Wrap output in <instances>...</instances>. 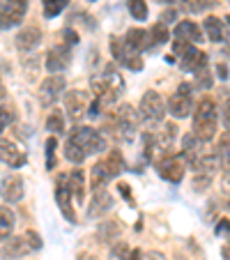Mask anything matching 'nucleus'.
I'll return each instance as SVG.
<instances>
[{
    "instance_id": "nucleus-1",
    "label": "nucleus",
    "mask_w": 230,
    "mask_h": 260,
    "mask_svg": "<svg viewBox=\"0 0 230 260\" xmlns=\"http://www.w3.org/2000/svg\"><path fill=\"white\" fill-rule=\"evenodd\" d=\"M92 92H94V99H97L102 106L113 104L120 94L124 92V81L113 64H106L104 72H102V76L92 81Z\"/></svg>"
},
{
    "instance_id": "nucleus-2",
    "label": "nucleus",
    "mask_w": 230,
    "mask_h": 260,
    "mask_svg": "<svg viewBox=\"0 0 230 260\" xmlns=\"http://www.w3.org/2000/svg\"><path fill=\"white\" fill-rule=\"evenodd\" d=\"M216 104L210 97H205L201 104L196 106V113H193V136L201 143H207L214 138L216 134Z\"/></svg>"
},
{
    "instance_id": "nucleus-3",
    "label": "nucleus",
    "mask_w": 230,
    "mask_h": 260,
    "mask_svg": "<svg viewBox=\"0 0 230 260\" xmlns=\"http://www.w3.org/2000/svg\"><path fill=\"white\" fill-rule=\"evenodd\" d=\"M67 143H72L83 157H90V154H97V152H102V150H106L104 136L92 127H74Z\"/></svg>"
},
{
    "instance_id": "nucleus-4",
    "label": "nucleus",
    "mask_w": 230,
    "mask_h": 260,
    "mask_svg": "<svg viewBox=\"0 0 230 260\" xmlns=\"http://www.w3.org/2000/svg\"><path fill=\"white\" fill-rule=\"evenodd\" d=\"M111 127H113V136L118 138V141H122V143L134 141V136L138 132V115L132 104H122L118 108V113L113 115Z\"/></svg>"
},
{
    "instance_id": "nucleus-5",
    "label": "nucleus",
    "mask_w": 230,
    "mask_h": 260,
    "mask_svg": "<svg viewBox=\"0 0 230 260\" xmlns=\"http://www.w3.org/2000/svg\"><path fill=\"white\" fill-rule=\"evenodd\" d=\"M173 49H175V53L180 55V67L184 69V72H201V69L207 67V53L201 49H196L193 44H186V42H180L175 40L173 42Z\"/></svg>"
},
{
    "instance_id": "nucleus-6",
    "label": "nucleus",
    "mask_w": 230,
    "mask_h": 260,
    "mask_svg": "<svg viewBox=\"0 0 230 260\" xmlns=\"http://www.w3.org/2000/svg\"><path fill=\"white\" fill-rule=\"evenodd\" d=\"M28 0H0V30H10L23 21Z\"/></svg>"
},
{
    "instance_id": "nucleus-7",
    "label": "nucleus",
    "mask_w": 230,
    "mask_h": 260,
    "mask_svg": "<svg viewBox=\"0 0 230 260\" xmlns=\"http://www.w3.org/2000/svg\"><path fill=\"white\" fill-rule=\"evenodd\" d=\"M111 53H113V58H115V62L127 67L129 72H141L143 69L141 53L132 51L127 44H124V40H120V37H111Z\"/></svg>"
},
{
    "instance_id": "nucleus-8",
    "label": "nucleus",
    "mask_w": 230,
    "mask_h": 260,
    "mask_svg": "<svg viewBox=\"0 0 230 260\" xmlns=\"http://www.w3.org/2000/svg\"><path fill=\"white\" fill-rule=\"evenodd\" d=\"M163 115H166V104H163L161 94L147 90L141 99V118L145 122H161Z\"/></svg>"
},
{
    "instance_id": "nucleus-9",
    "label": "nucleus",
    "mask_w": 230,
    "mask_h": 260,
    "mask_svg": "<svg viewBox=\"0 0 230 260\" xmlns=\"http://www.w3.org/2000/svg\"><path fill=\"white\" fill-rule=\"evenodd\" d=\"M184 171L186 164L182 159V154H166L161 161H157V173L166 182H173V184H180L182 177H184Z\"/></svg>"
},
{
    "instance_id": "nucleus-10",
    "label": "nucleus",
    "mask_w": 230,
    "mask_h": 260,
    "mask_svg": "<svg viewBox=\"0 0 230 260\" xmlns=\"http://www.w3.org/2000/svg\"><path fill=\"white\" fill-rule=\"evenodd\" d=\"M193 108V99H191V85L189 83H182L177 88V92L168 99V111H171L173 118H186Z\"/></svg>"
},
{
    "instance_id": "nucleus-11",
    "label": "nucleus",
    "mask_w": 230,
    "mask_h": 260,
    "mask_svg": "<svg viewBox=\"0 0 230 260\" xmlns=\"http://www.w3.org/2000/svg\"><path fill=\"white\" fill-rule=\"evenodd\" d=\"M64 92V76L53 74V76H46L44 83L40 85V104L42 106H53L60 99V94Z\"/></svg>"
},
{
    "instance_id": "nucleus-12",
    "label": "nucleus",
    "mask_w": 230,
    "mask_h": 260,
    "mask_svg": "<svg viewBox=\"0 0 230 260\" xmlns=\"http://www.w3.org/2000/svg\"><path fill=\"white\" fill-rule=\"evenodd\" d=\"M88 92H83V90H72V92L64 94V108H67V115L72 122H79L83 118L85 111H88Z\"/></svg>"
},
{
    "instance_id": "nucleus-13",
    "label": "nucleus",
    "mask_w": 230,
    "mask_h": 260,
    "mask_svg": "<svg viewBox=\"0 0 230 260\" xmlns=\"http://www.w3.org/2000/svg\"><path fill=\"white\" fill-rule=\"evenodd\" d=\"M72 64V49L67 44H55L46 53V69L51 74H62Z\"/></svg>"
},
{
    "instance_id": "nucleus-14",
    "label": "nucleus",
    "mask_w": 230,
    "mask_h": 260,
    "mask_svg": "<svg viewBox=\"0 0 230 260\" xmlns=\"http://www.w3.org/2000/svg\"><path fill=\"white\" fill-rule=\"evenodd\" d=\"M0 198L5 203H19L23 198V177L16 175V173L3 177V182H0Z\"/></svg>"
},
{
    "instance_id": "nucleus-15",
    "label": "nucleus",
    "mask_w": 230,
    "mask_h": 260,
    "mask_svg": "<svg viewBox=\"0 0 230 260\" xmlns=\"http://www.w3.org/2000/svg\"><path fill=\"white\" fill-rule=\"evenodd\" d=\"M0 161L7 164L10 168H21L25 166L28 157H25V152L16 143L7 141V138H0Z\"/></svg>"
},
{
    "instance_id": "nucleus-16",
    "label": "nucleus",
    "mask_w": 230,
    "mask_h": 260,
    "mask_svg": "<svg viewBox=\"0 0 230 260\" xmlns=\"http://www.w3.org/2000/svg\"><path fill=\"white\" fill-rule=\"evenodd\" d=\"M55 203H58L64 219H67L69 223H76V212H74V207H72V193H69L62 175L58 177V187H55Z\"/></svg>"
},
{
    "instance_id": "nucleus-17",
    "label": "nucleus",
    "mask_w": 230,
    "mask_h": 260,
    "mask_svg": "<svg viewBox=\"0 0 230 260\" xmlns=\"http://www.w3.org/2000/svg\"><path fill=\"white\" fill-rule=\"evenodd\" d=\"M113 210V196L106 191V189H97L92 196V203L88 207V216L90 219H97V216H104Z\"/></svg>"
},
{
    "instance_id": "nucleus-18",
    "label": "nucleus",
    "mask_w": 230,
    "mask_h": 260,
    "mask_svg": "<svg viewBox=\"0 0 230 260\" xmlns=\"http://www.w3.org/2000/svg\"><path fill=\"white\" fill-rule=\"evenodd\" d=\"M30 251L32 249L28 246V242L23 237H7L5 246L0 249V255H3V260H19L23 255H28Z\"/></svg>"
},
{
    "instance_id": "nucleus-19",
    "label": "nucleus",
    "mask_w": 230,
    "mask_h": 260,
    "mask_svg": "<svg viewBox=\"0 0 230 260\" xmlns=\"http://www.w3.org/2000/svg\"><path fill=\"white\" fill-rule=\"evenodd\" d=\"M175 40L196 46L198 42H203V30L198 28L193 21H180V23H177V28H175Z\"/></svg>"
},
{
    "instance_id": "nucleus-20",
    "label": "nucleus",
    "mask_w": 230,
    "mask_h": 260,
    "mask_svg": "<svg viewBox=\"0 0 230 260\" xmlns=\"http://www.w3.org/2000/svg\"><path fill=\"white\" fill-rule=\"evenodd\" d=\"M62 177H64V184H67L69 193H72L79 203H83V198H85V175H83V171H81V168H74L69 175H62Z\"/></svg>"
},
{
    "instance_id": "nucleus-21",
    "label": "nucleus",
    "mask_w": 230,
    "mask_h": 260,
    "mask_svg": "<svg viewBox=\"0 0 230 260\" xmlns=\"http://www.w3.org/2000/svg\"><path fill=\"white\" fill-rule=\"evenodd\" d=\"M102 166H104V171H106L108 180H113V177H118L120 173L127 171V161H124V157H122L120 150H111L108 157L102 161Z\"/></svg>"
},
{
    "instance_id": "nucleus-22",
    "label": "nucleus",
    "mask_w": 230,
    "mask_h": 260,
    "mask_svg": "<svg viewBox=\"0 0 230 260\" xmlns=\"http://www.w3.org/2000/svg\"><path fill=\"white\" fill-rule=\"evenodd\" d=\"M205 32H207V40L210 42H225L228 37V23L221 21L219 16H207L205 19Z\"/></svg>"
},
{
    "instance_id": "nucleus-23",
    "label": "nucleus",
    "mask_w": 230,
    "mask_h": 260,
    "mask_svg": "<svg viewBox=\"0 0 230 260\" xmlns=\"http://www.w3.org/2000/svg\"><path fill=\"white\" fill-rule=\"evenodd\" d=\"M42 42V30L40 28H25L16 35V49L19 51H32L37 49Z\"/></svg>"
},
{
    "instance_id": "nucleus-24",
    "label": "nucleus",
    "mask_w": 230,
    "mask_h": 260,
    "mask_svg": "<svg viewBox=\"0 0 230 260\" xmlns=\"http://www.w3.org/2000/svg\"><path fill=\"white\" fill-rule=\"evenodd\" d=\"M124 44H127L132 51H136V53H143V51L147 49V30L132 28L127 32V37H124Z\"/></svg>"
},
{
    "instance_id": "nucleus-25",
    "label": "nucleus",
    "mask_w": 230,
    "mask_h": 260,
    "mask_svg": "<svg viewBox=\"0 0 230 260\" xmlns=\"http://www.w3.org/2000/svg\"><path fill=\"white\" fill-rule=\"evenodd\" d=\"M14 212L10 207L0 205V242H5L7 237H12V231H14Z\"/></svg>"
},
{
    "instance_id": "nucleus-26",
    "label": "nucleus",
    "mask_w": 230,
    "mask_h": 260,
    "mask_svg": "<svg viewBox=\"0 0 230 260\" xmlns=\"http://www.w3.org/2000/svg\"><path fill=\"white\" fill-rule=\"evenodd\" d=\"M168 37H171V32H168V25L154 23V25H152V30L147 32V49H152V46H159V44H166Z\"/></svg>"
},
{
    "instance_id": "nucleus-27",
    "label": "nucleus",
    "mask_w": 230,
    "mask_h": 260,
    "mask_svg": "<svg viewBox=\"0 0 230 260\" xmlns=\"http://www.w3.org/2000/svg\"><path fill=\"white\" fill-rule=\"evenodd\" d=\"M46 132H51L53 136H60V134H64V115L60 113L58 108H55L53 113L46 118Z\"/></svg>"
},
{
    "instance_id": "nucleus-28",
    "label": "nucleus",
    "mask_w": 230,
    "mask_h": 260,
    "mask_svg": "<svg viewBox=\"0 0 230 260\" xmlns=\"http://www.w3.org/2000/svg\"><path fill=\"white\" fill-rule=\"evenodd\" d=\"M42 5H44V16L46 19H53V16H58L60 12L69 5V0H42Z\"/></svg>"
},
{
    "instance_id": "nucleus-29",
    "label": "nucleus",
    "mask_w": 230,
    "mask_h": 260,
    "mask_svg": "<svg viewBox=\"0 0 230 260\" xmlns=\"http://www.w3.org/2000/svg\"><path fill=\"white\" fill-rule=\"evenodd\" d=\"M44 147H46V171H55V164H58V159H55V150H58V141H55V136L46 138Z\"/></svg>"
},
{
    "instance_id": "nucleus-30",
    "label": "nucleus",
    "mask_w": 230,
    "mask_h": 260,
    "mask_svg": "<svg viewBox=\"0 0 230 260\" xmlns=\"http://www.w3.org/2000/svg\"><path fill=\"white\" fill-rule=\"evenodd\" d=\"M127 7H129V14H132L136 21L147 19V3L145 0H127Z\"/></svg>"
},
{
    "instance_id": "nucleus-31",
    "label": "nucleus",
    "mask_w": 230,
    "mask_h": 260,
    "mask_svg": "<svg viewBox=\"0 0 230 260\" xmlns=\"http://www.w3.org/2000/svg\"><path fill=\"white\" fill-rule=\"evenodd\" d=\"M108 175H106V171H104V166H102V161L99 164H94V168H92V189L97 191V189H104L108 184Z\"/></svg>"
},
{
    "instance_id": "nucleus-32",
    "label": "nucleus",
    "mask_w": 230,
    "mask_h": 260,
    "mask_svg": "<svg viewBox=\"0 0 230 260\" xmlns=\"http://www.w3.org/2000/svg\"><path fill=\"white\" fill-rule=\"evenodd\" d=\"M196 88H201V90H210L212 88V79H210L207 67L201 69V72H196Z\"/></svg>"
},
{
    "instance_id": "nucleus-33",
    "label": "nucleus",
    "mask_w": 230,
    "mask_h": 260,
    "mask_svg": "<svg viewBox=\"0 0 230 260\" xmlns=\"http://www.w3.org/2000/svg\"><path fill=\"white\" fill-rule=\"evenodd\" d=\"M210 182H212V175H207V173H198V177L196 180H193V189H196V191H205L207 187H210Z\"/></svg>"
},
{
    "instance_id": "nucleus-34",
    "label": "nucleus",
    "mask_w": 230,
    "mask_h": 260,
    "mask_svg": "<svg viewBox=\"0 0 230 260\" xmlns=\"http://www.w3.org/2000/svg\"><path fill=\"white\" fill-rule=\"evenodd\" d=\"M23 240H28V246H30L32 251H40V249H42V237L37 235L35 231H28V233H25Z\"/></svg>"
},
{
    "instance_id": "nucleus-35",
    "label": "nucleus",
    "mask_w": 230,
    "mask_h": 260,
    "mask_svg": "<svg viewBox=\"0 0 230 260\" xmlns=\"http://www.w3.org/2000/svg\"><path fill=\"white\" fill-rule=\"evenodd\" d=\"M108 235H111V237L120 235V226H118V223H113V226H108V223H104V226H102V233H99V237H102V240L106 242V240H108Z\"/></svg>"
},
{
    "instance_id": "nucleus-36",
    "label": "nucleus",
    "mask_w": 230,
    "mask_h": 260,
    "mask_svg": "<svg viewBox=\"0 0 230 260\" xmlns=\"http://www.w3.org/2000/svg\"><path fill=\"white\" fill-rule=\"evenodd\" d=\"M62 37H64V42H62V44H67L69 49H72V46H76V44H79V35L74 32L72 28H64V30H62Z\"/></svg>"
},
{
    "instance_id": "nucleus-37",
    "label": "nucleus",
    "mask_w": 230,
    "mask_h": 260,
    "mask_svg": "<svg viewBox=\"0 0 230 260\" xmlns=\"http://www.w3.org/2000/svg\"><path fill=\"white\" fill-rule=\"evenodd\" d=\"M12 120H14V118H12V113H10V111H7V108H3V106H0V132H5V129H7V124H10Z\"/></svg>"
},
{
    "instance_id": "nucleus-38",
    "label": "nucleus",
    "mask_w": 230,
    "mask_h": 260,
    "mask_svg": "<svg viewBox=\"0 0 230 260\" xmlns=\"http://www.w3.org/2000/svg\"><path fill=\"white\" fill-rule=\"evenodd\" d=\"M118 191L122 193V198L129 203V205H136V201H134V193H132V189H129V184H118Z\"/></svg>"
},
{
    "instance_id": "nucleus-39",
    "label": "nucleus",
    "mask_w": 230,
    "mask_h": 260,
    "mask_svg": "<svg viewBox=\"0 0 230 260\" xmlns=\"http://www.w3.org/2000/svg\"><path fill=\"white\" fill-rule=\"evenodd\" d=\"M175 19H177V12L175 10H166V12H161V19H159V23L168 25L171 21H175Z\"/></svg>"
},
{
    "instance_id": "nucleus-40",
    "label": "nucleus",
    "mask_w": 230,
    "mask_h": 260,
    "mask_svg": "<svg viewBox=\"0 0 230 260\" xmlns=\"http://www.w3.org/2000/svg\"><path fill=\"white\" fill-rule=\"evenodd\" d=\"M216 74H219L221 81H228V64H225V62H219V64H216Z\"/></svg>"
},
{
    "instance_id": "nucleus-41",
    "label": "nucleus",
    "mask_w": 230,
    "mask_h": 260,
    "mask_svg": "<svg viewBox=\"0 0 230 260\" xmlns=\"http://www.w3.org/2000/svg\"><path fill=\"white\" fill-rule=\"evenodd\" d=\"M216 235L228 237V219H221L219 221V226H216Z\"/></svg>"
},
{
    "instance_id": "nucleus-42",
    "label": "nucleus",
    "mask_w": 230,
    "mask_h": 260,
    "mask_svg": "<svg viewBox=\"0 0 230 260\" xmlns=\"http://www.w3.org/2000/svg\"><path fill=\"white\" fill-rule=\"evenodd\" d=\"M145 260H166V255H163V253H159V251H147Z\"/></svg>"
},
{
    "instance_id": "nucleus-43",
    "label": "nucleus",
    "mask_w": 230,
    "mask_h": 260,
    "mask_svg": "<svg viewBox=\"0 0 230 260\" xmlns=\"http://www.w3.org/2000/svg\"><path fill=\"white\" fill-rule=\"evenodd\" d=\"M223 127L228 129V99L223 102Z\"/></svg>"
},
{
    "instance_id": "nucleus-44",
    "label": "nucleus",
    "mask_w": 230,
    "mask_h": 260,
    "mask_svg": "<svg viewBox=\"0 0 230 260\" xmlns=\"http://www.w3.org/2000/svg\"><path fill=\"white\" fill-rule=\"evenodd\" d=\"M141 255H143L141 251H138V249H134L132 253H129V260H141Z\"/></svg>"
},
{
    "instance_id": "nucleus-45",
    "label": "nucleus",
    "mask_w": 230,
    "mask_h": 260,
    "mask_svg": "<svg viewBox=\"0 0 230 260\" xmlns=\"http://www.w3.org/2000/svg\"><path fill=\"white\" fill-rule=\"evenodd\" d=\"M230 258V251H228V246H223V260H228Z\"/></svg>"
},
{
    "instance_id": "nucleus-46",
    "label": "nucleus",
    "mask_w": 230,
    "mask_h": 260,
    "mask_svg": "<svg viewBox=\"0 0 230 260\" xmlns=\"http://www.w3.org/2000/svg\"><path fill=\"white\" fill-rule=\"evenodd\" d=\"M0 97H5V85H3V81H0Z\"/></svg>"
},
{
    "instance_id": "nucleus-47",
    "label": "nucleus",
    "mask_w": 230,
    "mask_h": 260,
    "mask_svg": "<svg viewBox=\"0 0 230 260\" xmlns=\"http://www.w3.org/2000/svg\"><path fill=\"white\" fill-rule=\"evenodd\" d=\"M157 3H166V5H173V3H177V0H157Z\"/></svg>"
}]
</instances>
